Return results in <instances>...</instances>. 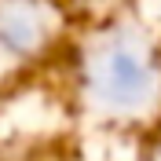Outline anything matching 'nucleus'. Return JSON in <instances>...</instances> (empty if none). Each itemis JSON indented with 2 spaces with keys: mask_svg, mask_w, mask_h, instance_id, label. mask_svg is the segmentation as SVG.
<instances>
[{
  "mask_svg": "<svg viewBox=\"0 0 161 161\" xmlns=\"http://www.w3.org/2000/svg\"><path fill=\"white\" fill-rule=\"evenodd\" d=\"M48 37V19L37 0H0V51L30 55Z\"/></svg>",
  "mask_w": 161,
  "mask_h": 161,
  "instance_id": "1",
  "label": "nucleus"
}]
</instances>
